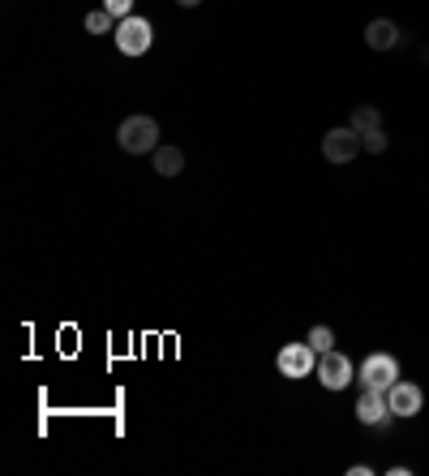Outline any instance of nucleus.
<instances>
[{"label":"nucleus","mask_w":429,"mask_h":476,"mask_svg":"<svg viewBox=\"0 0 429 476\" xmlns=\"http://www.w3.org/2000/svg\"><path fill=\"white\" fill-rule=\"evenodd\" d=\"M400 39H404V35H400V26L391 22V18H374V22L365 26V44H369L374 52L400 48Z\"/></svg>","instance_id":"nucleus-9"},{"label":"nucleus","mask_w":429,"mask_h":476,"mask_svg":"<svg viewBox=\"0 0 429 476\" xmlns=\"http://www.w3.org/2000/svg\"><path fill=\"white\" fill-rule=\"evenodd\" d=\"M176 4H181V9H198L202 0H176Z\"/></svg>","instance_id":"nucleus-16"},{"label":"nucleus","mask_w":429,"mask_h":476,"mask_svg":"<svg viewBox=\"0 0 429 476\" xmlns=\"http://www.w3.org/2000/svg\"><path fill=\"white\" fill-rule=\"evenodd\" d=\"M357 382L360 386H369V391H391V386L400 382V360L386 357V352H374V357L360 360Z\"/></svg>","instance_id":"nucleus-3"},{"label":"nucleus","mask_w":429,"mask_h":476,"mask_svg":"<svg viewBox=\"0 0 429 476\" xmlns=\"http://www.w3.org/2000/svg\"><path fill=\"white\" fill-rule=\"evenodd\" d=\"M348 125H352L360 138H365V133L382 129V112H378V108H369V103H365V108H352V120H348Z\"/></svg>","instance_id":"nucleus-11"},{"label":"nucleus","mask_w":429,"mask_h":476,"mask_svg":"<svg viewBox=\"0 0 429 476\" xmlns=\"http://www.w3.org/2000/svg\"><path fill=\"white\" fill-rule=\"evenodd\" d=\"M103 9H108V13H112V18H134V0H103Z\"/></svg>","instance_id":"nucleus-15"},{"label":"nucleus","mask_w":429,"mask_h":476,"mask_svg":"<svg viewBox=\"0 0 429 476\" xmlns=\"http://www.w3.org/2000/svg\"><path fill=\"white\" fill-rule=\"evenodd\" d=\"M386 146H391V138H386V129H374V133H365V150H369V155H382Z\"/></svg>","instance_id":"nucleus-14"},{"label":"nucleus","mask_w":429,"mask_h":476,"mask_svg":"<svg viewBox=\"0 0 429 476\" xmlns=\"http://www.w3.org/2000/svg\"><path fill=\"white\" fill-rule=\"evenodd\" d=\"M305 343H310L313 352L322 357V352H331V348H335V331H331V327H313V331L305 335Z\"/></svg>","instance_id":"nucleus-13"},{"label":"nucleus","mask_w":429,"mask_h":476,"mask_svg":"<svg viewBox=\"0 0 429 476\" xmlns=\"http://www.w3.org/2000/svg\"><path fill=\"white\" fill-rule=\"evenodd\" d=\"M275 369L284 374V378H310L313 369H318V352H313L310 343H284L279 348V357H275Z\"/></svg>","instance_id":"nucleus-5"},{"label":"nucleus","mask_w":429,"mask_h":476,"mask_svg":"<svg viewBox=\"0 0 429 476\" xmlns=\"http://www.w3.org/2000/svg\"><path fill=\"white\" fill-rule=\"evenodd\" d=\"M112 35H117V48L125 52V56H146L150 44H155V26L146 22V18H138V13H134V18H120Z\"/></svg>","instance_id":"nucleus-2"},{"label":"nucleus","mask_w":429,"mask_h":476,"mask_svg":"<svg viewBox=\"0 0 429 476\" xmlns=\"http://www.w3.org/2000/svg\"><path fill=\"white\" fill-rule=\"evenodd\" d=\"M357 421H360V425L386 429V421H391V404H386V391H369V386H360Z\"/></svg>","instance_id":"nucleus-7"},{"label":"nucleus","mask_w":429,"mask_h":476,"mask_svg":"<svg viewBox=\"0 0 429 476\" xmlns=\"http://www.w3.org/2000/svg\"><path fill=\"white\" fill-rule=\"evenodd\" d=\"M155 172L159 176H181L185 172V150L181 146H159L155 150Z\"/></svg>","instance_id":"nucleus-10"},{"label":"nucleus","mask_w":429,"mask_h":476,"mask_svg":"<svg viewBox=\"0 0 429 476\" xmlns=\"http://www.w3.org/2000/svg\"><path fill=\"white\" fill-rule=\"evenodd\" d=\"M117 142H120V150H125V155H155V150H159V125H155V117L120 120Z\"/></svg>","instance_id":"nucleus-1"},{"label":"nucleus","mask_w":429,"mask_h":476,"mask_svg":"<svg viewBox=\"0 0 429 476\" xmlns=\"http://www.w3.org/2000/svg\"><path fill=\"white\" fill-rule=\"evenodd\" d=\"M386 404H391V416H417L421 412V404H425V395H421V386H412V382H395L391 391H386Z\"/></svg>","instance_id":"nucleus-8"},{"label":"nucleus","mask_w":429,"mask_h":476,"mask_svg":"<svg viewBox=\"0 0 429 476\" xmlns=\"http://www.w3.org/2000/svg\"><path fill=\"white\" fill-rule=\"evenodd\" d=\"M360 150H365V138H360L352 125H339V129H331V133L322 138V155H327L331 164H352Z\"/></svg>","instance_id":"nucleus-4"},{"label":"nucleus","mask_w":429,"mask_h":476,"mask_svg":"<svg viewBox=\"0 0 429 476\" xmlns=\"http://www.w3.org/2000/svg\"><path fill=\"white\" fill-rule=\"evenodd\" d=\"M352 378H357V365L344 357V352H335L331 348V352H322V357H318V382H322L327 391H344Z\"/></svg>","instance_id":"nucleus-6"},{"label":"nucleus","mask_w":429,"mask_h":476,"mask_svg":"<svg viewBox=\"0 0 429 476\" xmlns=\"http://www.w3.org/2000/svg\"><path fill=\"white\" fill-rule=\"evenodd\" d=\"M82 26H86V35H108V30H117V18L99 4V9H91V13L82 18Z\"/></svg>","instance_id":"nucleus-12"}]
</instances>
